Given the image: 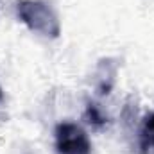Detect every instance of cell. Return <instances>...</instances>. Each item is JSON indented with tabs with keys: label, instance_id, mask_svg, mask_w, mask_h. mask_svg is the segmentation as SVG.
Here are the masks:
<instances>
[{
	"label": "cell",
	"instance_id": "cell-3",
	"mask_svg": "<svg viewBox=\"0 0 154 154\" xmlns=\"http://www.w3.org/2000/svg\"><path fill=\"white\" fill-rule=\"evenodd\" d=\"M116 72H118V65L115 59H102L95 70V88L99 95H108L113 86H115Z\"/></svg>",
	"mask_w": 154,
	"mask_h": 154
},
{
	"label": "cell",
	"instance_id": "cell-2",
	"mask_svg": "<svg viewBox=\"0 0 154 154\" xmlns=\"http://www.w3.org/2000/svg\"><path fill=\"white\" fill-rule=\"evenodd\" d=\"M57 154H91V142L75 122H59L54 131Z\"/></svg>",
	"mask_w": 154,
	"mask_h": 154
},
{
	"label": "cell",
	"instance_id": "cell-5",
	"mask_svg": "<svg viewBox=\"0 0 154 154\" xmlns=\"http://www.w3.org/2000/svg\"><path fill=\"white\" fill-rule=\"evenodd\" d=\"M84 118H86V122H88L91 127H95V129H102V127L108 124V116L104 115V111L100 109V106L95 104V102H90V104L86 106Z\"/></svg>",
	"mask_w": 154,
	"mask_h": 154
},
{
	"label": "cell",
	"instance_id": "cell-6",
	"mask_svg": "<svg viewBox=\"0 0 154 154\" xmlns=\"http://www.w3.org/2000/svg\"><path fill=\"white\" fill-rule=\"evenodd\" d=\"M2 97H4V93H2V88H0V100H2Z\"/></svg>",
	"mask_w": 154,
	"mask_h": 154
},
{
	"label": "cell",
	"instance_id": "cell-4",
	"mask_svg": "<svg viewBox=\"0 0 154 154\" xmlns=\"http://www.w3.org/2000/svg\"><path fill=\"white\" fill-rule=\"evenodd\" d=\"M140 147L142 152H154V111L149 113L143 120L142 133H140Z\"/></svg>",
	"mask_w": 154,
	"mask_h": 154
},
{
	"label": "cell",
	"instance_id": "cell-1",
	"mask_svg": "<svg viewBox=\"0 0 154 154\" xmlns=\"http://www.w3.org/2000/svg\"><path fill=\"white\" fill-rule=\"evenodd\" d=\"M16 14L20 22L43 38L56 39L61 34V22L54 7L45 0H16Z\"/></svg>",
	"mask_w": 154,
	"mask_h": 154
}]
</instances>
